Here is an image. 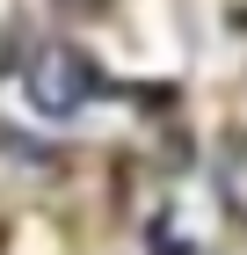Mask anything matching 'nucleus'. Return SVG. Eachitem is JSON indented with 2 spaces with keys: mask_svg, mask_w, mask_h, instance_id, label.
Masks as SVG:
<instances>
[{
  "mask_svg": "<svg viewBox=\"0 0 247 255\" xmlns=\"http://www.w3.org/2000/svg\"><path fill=\"white\" fill-rule=\"evenodd\" d=\"M29 102H37L44 117H80L87 102L102 95V73H95V59L87 51H73V44H44L37 59H29Z\"/></svg>",
  "mask_w": 247,
  "mask_h": 255,
  "instance_id": "1",
  "label": "nucleus"
}]
</instances>
